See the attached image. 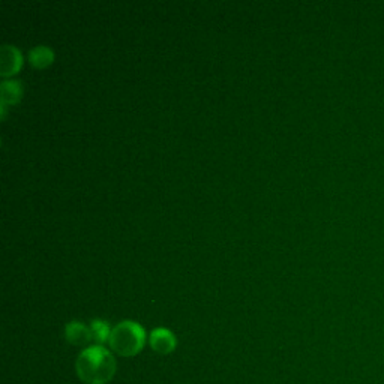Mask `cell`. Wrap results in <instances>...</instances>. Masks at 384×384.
I'll return each instance as SVG.
<instances>
[{
  "mask_svg": "<svg viewBox=\"0 0 384 384\" xmlns=\"http://www.w3.org/2000/svg\"><path fill=\"white\" fill-rule=\"evenodd\" d=\"M75 369L80 380L86 384H106L113 380L118 365L106 347L92 345L77 357Z\"/></svg>",
  "mask_w": 384,
  "mask_h": 384,
  "instance_id": "6da1fadb",
  "label": "cell"
},
{
  "mask_svg": "<svg viewBox=\"0 0 384 384\" xmlns=\"http://www.w3.org/2000/svg\"><path fill=\"white\" fill-rule=\"evenodd\" d=\"M109 344L111 350L122 357L137 356L144 348L146 330L137 321H120L113 328Z\"/></svg>",
  "mask_w": 384,
  "mask_h": 384,
  "instance_id": "7a4b0ae2",
  "label": "cell"
},
{
  "mask_svg": "<svg viewBox=\"0 0 384 384\" xmlns=\"http://www.w3.org/2000/svg\"><path fill=\"white\" fill-rule=\"evenodd\" d=\"M23 65L21 51L14 45H4L0 50V75L9 78L20 73Z\"/></svg>",
  "mask_w": 384,
  "mask_h": 384,
  "instance_id": "3957f363",
  "label": "cell"
},
{
  "mask_svg": "<svg viewBox=\"0 0 384 384\" xmlns=\"http://www.w3.org/2000/svg\"><path fill=\"white\" fill-rule=\"evenodd\" d=\"M149 344L150 347H152L154 352L166 356V354H171L174 350H176L178 340L171 330L166 328H158L150 333Z\"/></svg>",
  "mask_w": 384,
  "mask_h": 384,
  "instance_id": "277c9868",
  "label": "cell"
},
{
  "mask_svg": "<svg viewBox=\"0 0 384 384\" xmlns=\"http://www.w3.org/2000/svg\"><path fill=\"white\" fill-rule=\"evenodd\" d=\"M65 338L69 344L78 345V347L87 345L90 341H93L90 328H87L86 324L80 323V321H69L66 324Z\"/></svg>",
  "mask_w": 384,
  "mask_h": 384,
  "instance_id": "5b68a950",
  "label": "cell"
},
{
  "mask_svg": "<svg viewBox=\"0 0 384 384\" xmlns=\"http://www.w3.org/2000/svg\"><path fill=\"white\" fill-rule=\"evenodd\" d=\"M29 62L33 68L37 69H45L53 65L54 62V51L47 45H38L33 47V49L27 54Z\"/></svg>",
  "mask_w": 384,
  "mask_h": 384,
  "instance_id": "8992f818",
  "label": "cell"
},
{
  "mask_svg": "<svg viewBox=\"0 0 384 384\" xmlns=\"http://www.w3.org/2000/svg\"><path fill=\"white\" fill-rule=\"evenodd\" d=\"M23 98V86L17 80H5L2 83V106H16Z\"/></svg>",
  "mask_w": 384,
  "mask_h": 384,
  "instance_id": "52a82bcc",
  "label": "cell"
},
{
  "mask_svg": "<svg viewBox=\"0 0 384 384\" xmlns=\"http://www.w3.org/2000/svg\"><path fill=\"white\" fill-rule=\"evenodd\" d=\"M89 328L92 330V338L97 342V345H104L110 341L113 329L110 328V324L106 320H99V318L93 320Z\"/></svg>",
  "mask_w": 384,
  "mask_h": 384,
  "instance_id": "ba28073f",
  "label": "cell"
}]
</instances>
